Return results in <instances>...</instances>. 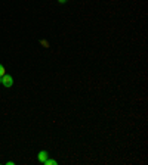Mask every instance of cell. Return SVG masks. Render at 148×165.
Here are the masks:
<instances>
[{
    "label": "cell",
    "instance_id": "3957f363",
    "mask_svg": "<svg viewBox=\"0 0 148 165\" xmlns=\"http://www.w3.org/2000/svg\"><path fill=\"white\" fill-rule=\"evenodd\" d=\"M43 164H45V165H57V161H55V159H49V158H47Z\"/></svg>",
    "mask_w": 148,
    "mask_h": 165
},
{
    "label": "cell",
    "instance_id": "8992f818",
    "mask_svg": "<svg viewBox=\"0 0 148 165\" xmlns=\"http://www.w3.org/2000/svg\"><path fill=\"white\" fill-rule=\"evenodd\" d=\"M65 2H67V0H58V3H61V5H64Z\"/></svg>",
    "mask_w": 148,
    "mask_h": 165
},
{
    "label": "cell",
    "instance_id": "6da1fadb",
    "mask_svg": "<svg viewBox=\"0 0 148 165\" xmlns=\"http://www.w3.org/2000/svg\"><path fill=\"white\" fill-rule=\"evenodd\" d=\"M0 83H2V86L3 87H12L13 86V78H12V75H8V74H5L3 77L0 78Z\"/></svg>",
    "mask_w": 148,
    "mask_h": 165
},
{
    "label": "cell",
    "instance_id": "5b68a950",
    "mask_svg": "<svg viewBox=\"0 0 148 165\" xmlns=\"http://www.w3.org/2000/svg\"><path fill=\"white\" fill-rule=\"evenodd\" d=\"M40 44H42V46H43L45 49H47V47H49V43H47L46 40H40Z\"/></svg>",
    "mask_w": 148,
    "mask_h": 165
},
{
    "label": "cell",
    "instance_id": "7a4b0ae2",
    "mask_svg": "<svg viewBox=\"0 0 148 165\" xmlns=\"http://www.w3.org/2000/svg\"><path fill=\"white\" fill-rule=\"evenodd\" d=\"M47 158H49V153H47L46 150H42V152H39V155H37V161H39V162H42V164L45 162Z\"/></svg>",
    "mask_w": 148,
    "mask_h": 165
},
{
    "label": "cell",
    "instance_id": "277c9868",
    "mask_svg": "<svg viewBox=\"0 0 148 165\" xmlns=\"http://www.w3.org/2000/svg\"><path fill=\"white\" fill-rule=\"evenodd\" d=\"M5 74H6V69H5V66H3L2 64H0V78L3 77Z\"/></svg>",
    "mask_w": 148,
    "mask_h": 165
}]
</instances>
